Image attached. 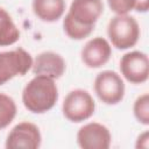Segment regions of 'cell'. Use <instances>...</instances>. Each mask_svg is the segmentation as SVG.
Here are the masks:
<instances>
[{
    "mask_svg": "<svg viewBox=\"0 0 149 149\" xmlns=\"http://www.w3.org/2000/svg\"><path fill=\"white\" fill-rule=\"evenodd\" d=\"M95 111V102L92 95L81 88L72 90L66 94L62 105L63 115L71 122L88 120Z\"/></svg>",
    "mask_w": 149,
    "mask_h": 149,
    "instance_id": "cell-4",
    "label": "cell"
},
{
    "mask_svg": "<svg viewBox=\"0 0 149 149\" xmlns=\"http://www.w3.org/2000/svg\"><path fill=\"white\" fill-rule=\"evenodd\" d=\"M66 69L64 58L54 51H43L33 59L31 70L34 74H41L51 79L61 78Z\"/></svg>",
    "mask_w": 149,
    "mask_h": 149,
    "instance_id": "cell-11",
    "label": "cell"
},
{
    "mask_svg": "<svg viewBox=\"0 0 149 149\" xmlns=\"http://www.w3.org/2000/svg\"><path fill=\"white\" fill-rule=\"evenodd\" d=\"M107 35L113 47L119 50H127L137 43L140 26L135 17L128 14L115 15L108 22Z\"/></svg>",
    "mask_w": 149,
    "mask_h": 149,
    "instance_id": "cell-3",
    "label": "cell"
},
{
    "mask_svg": "<svg viewBox=\"0 0 149 149\" xmlns=\"http://www.w3.org/2000/svg\"><path fill=\"white\" fill-rule=\"evenodd\" d=\"M42 142L38 127L31 122L17 123L8 133L5 147L7 149H37Z\"/></svg>",
    "mask_w": 149,
    "mask_h": 149,
    "instance_id": "cell-8",
    "label": "cell"
},
{
    "mask_svg": "<svg viewBox=\"0 0 149 149\" xmlns=\"http://www.w3.org/2000/svg\"><path fill=\"white\" fill-rule=\"evenodd\" d=\"M104 13L101 0H73L63 19V28L71 40H84L94 29Z\"/></svg>",
    "mask_w": 149,
    "mask_h": 149,
    "instance_id": "cell-1",
    "label": "cell"
},
{
    "mask_svg": "<svg viewBox=\"0 0 149 149\" xmlns=\"http://www.w3.org/2000/svg\"><path fill=\"white\" fill-rule=\"evenodd\" d=\"M81 61L91 69H97L105 65L112 56V47L109 42L100 36L91 38L81 49Z\"/></svg>",
    "mask_w": 149,
    "mask_h": 149,
    "instance_id": "cell-10",
    "label": "cell"
},
{
    "mask_svg": "<svg viewBox=\"0 0 149 149\" xmlns=\"http://www.w3.org/2000/svg\"><path fill=\"white\" fill-rule=\"evenodd\" d=\"M20 40V30L14 23L12 16L0 8V47L15 44Z\"/></svg>",
    "mask_w": 149,
    "mask_h": 149,
    "instance_id": "cell-13",
    "label": "cell"
},
{
    "mask_svg": "<svg viewBox=\"0 0 149 149\" xmlns=\"http://www.w3.org/2000/svg\"><path fill=\"white\" fill-rule=\"evenodd\" d=\"M33 66V57L23 48L0 52V86L16 76H24Z\"/></svg>",
    "mask_w": 149,
    "mask_h": 149,
    "instance_id": "cell-5",
    "label": "cell"
},
{
    "mask_svg": "<svg viewBox=\"0 0 149 149\" xmlns=\"http://www.w3.org/2000/svg\"><path fill=\"white\" fill-rule=\"evenodd\" d=\"M135 2L136 0H107L108 7L116 15H125L134 10Z\"/></svg>",
    "mask_w": 149,
    "mask_h": 149,
    "instance_id": "cell-16",
    "label": "cell"
},
{
    "mask_svg": "<svg viewBox=\"0 0 149 149\" xmlns=\"http://www.w3.org/2000/svg\"><path fill=\"white\" fill-rule=\"evenodd\" d=\"M135 147L136 148H143V149H147L149 147V133H148V130H146L139 135Z\"/></svg>",
    "mask_w": 149,
    "mask_h": 149,
    "instance_id": "cell-17",
    "label": "cell"
},
{
    "mask_svg": "<svg viewBox=\"0 0 149 149\" xmlns=\"http://www.w3.org/2000/svg\"><path fill=\"white\" fill-rule=\"evenodd\" d=\"M58 100V88L55 79L35 74L22 91L24 107L35 114H43L50 111Z\"/></svg>",
    "mask_w": 149,
    "mask_h": 149,
    "instance_id": "cell-2",
    "label": "cell"
},
{
    "mask_svg": "<svg viewBox=\"0 0 149 149\" xmlns=\"http://www.w3.org/2000/svg\"><path fill=\"white\" fill-rule=\"evenodd\" d=\"M34 14L44 22H55L59 20L65 12L64 0H33Z\"/></svg>",
    "mask_w": 149,
    "mask_h": 149,
    "instance_id": "cell-12",
    "label": "cell"
},
{
    "mask_svg": "<svg viewBox=\"0 0 149 149\" xmlns=\"http://www.w3.org/2000/svg\"><path fill=\"white\" fill-rule=\"evenodd\" d=\"M133 112H134V116L140 123L146 126L149 125V94L148 93H144L136 98V100L134 101Z\"/></svg>",
    "mask_w": 149,
    "mask_h": 149,
    "instance_id": "cell-15",
    "label": "cell"
},
{
    "mask_svg": "<svg viewBox=\"0 0 149 149\" xmlns=\"http://www.w3.org/2000/svg\"><path fill=\"white\" fill-rule=\"evenodd\" d=\"M111 141L108 128L99 122H88L77 133V143L83 149H108Z\"/></svg>",
    "mask_w": 149,
    "mask_h": 149,
    "instance_id": "cell-9",
    "label": "cell"
},
{
    "mask_svg": "<svg viewBox=\"0 0 149 149\" xmlns=\"http://www.w3.org/2000/svg\"><path fill=\"white\" fill-rule=\"evenodd\" d=\"M17 107L13 98L0 93V129L8 127L16 116Z\"/></svg>",
    "mask_w": 149,
    "mask_h": 149,
    "instance_id": "cell-14",
    "label": "cell"
},
{
    "mask_svg": "<svg viewBox=\"0 0 149 149\" xmlns=\"http://www.w3.org/2000/svg\"><path fill=\"white\" fill-rule=\"evenodd\" d=\"M120 71L132 84H143L149 77V59L146 52L134 50L125 54L120 59Z\"/></svg>",
    "mask_w": 149,
    "mask_h": 149,
    "instance_id": "cell-7",
    "label": "cell"
},
{
    "mask_svg": "<svg viewBox=\"0 0 149 149\" xmlns=\"http://www.w3.org/2000/svg\"><path fill=\"white\" fill-rule=\"evenodd\" d=\"M149 8V0H136L134 10L139 13H146Z\"/></svg>",
    "mask_w": 149,
    "mask_h": 149,
    "instance_id": "cell-18",
    "label": "cell"
},
{
    "mask_svg": "<svg viewBox=\"0 0 149 149\" xmlns=\"http://www.w3.org/2000/svg\"><path fill=\"white\" fill-rule=\"evenodd\" d=\"M93 86L97 97L106 105H116L125 97V83L115 71L105 70L99 72Z\"/></svg>",
    "mask_w": 149,
    "mask_h": 149,
    "instance_id": "cell-6",
    "label": "cell"
}]
</instances>
